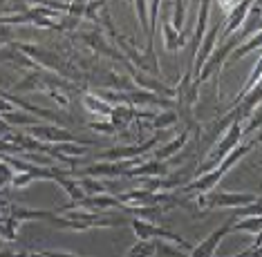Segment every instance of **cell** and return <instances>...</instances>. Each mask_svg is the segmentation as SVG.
<instances>
[{
  "label": "cell",
  "mask_w": 262,
  "mask_h": 257,
  "mask_svg": "<svg viewBox=\"0 0 262 257\" xmlns=\"http://www.w3.org/2000/svg\"><path fill=\"white\" fill-rule=\"evenodd\" d=\"M63 213H68V217H63V215L56 211V215L50 219V226L63 228V230H74V232H88L94 228L130 226V222H133V217H121V215H117V217H105V215L85 211V208H70V211H63Z\"/></svg>",
  "instance_id": "1"
},
{
  "label": "cell",
  "mask_w": 262,
  "mask_h": 257,
  "mask_svg": "<svg viewBox=\"0 0 262 257\" xmlns=\"http://www.w3.org/2000/svg\"><path fill=\"white\" fill-rule=\"evenodd\" d=\"M262 139L258 136V139H253V141H249V143H242V146H237L231 154H226V157L222 159V163L217 166L215 170H211V172H206V175H200V177H195L193 181H188L186 186H184V190H186V197L188 195H206V193H213V190L217 188V183L222 181V179L226 177V172H229L233 166L237 163L240 159H244L249 152L253 150L255 146H258Z\"/></svg>",
  "instance_id": "2"
},
{
  "label": "cell",
  "mask_w": 262,
  "mask_h": 257,
  "mask_svg": "<svg viewBox=\"0 0 262 257\" xmlns=\"http://www.w3.org/2000/svg\"><path fill=\"white\" fill-rule=\"evenodd\" d=\"M18 50L25 54L27 58H32L34 63L38 65V69L43 72H50V74H56L61 76V79H74L76 72L72 69V65L65 63L61 56H58L56 52H50L45 50V47H38V45H29V43H14Z\"/></svg>",
  "instance_id": "3"
},
{
  "label": "cell",
  "mask_w": 262,
  "mask_h": 257,
  "mask_svg": "<svg viewBox=\"0 0 262 257\" xmlns=\"http://www.w3.org/2000/svg\"><path fill=\"white\" fill-rule=\"evenodd\" d=\"M242 136H244V125L240 123V119H235V121L224 130V134L220 136V141L211 148V152H208V159L200 166L198 177L200 175H206V172H211V170H215L217 166L222 163V159L226 157V154H231L237 146H240Z\"/></svg>",
  "instance_id": "4"
},
{
  "label": "cell",
  "mask_w": 262,
  "mask_h": 257,
  "mask_svg": "<svg viewBox=\"0 0 262 257\" xmlns=\"http://www.w3.org/2000/svg\"><path fill=\"white\" fill-rule=\"evenodd\" d=\"M240 45V38H237V34L235 36H231V38H226L222 40V43H217V47L213 50V54L208 56V61L204 63V67H202V72L198 74V79H195L193 83L195 85H202V83H206L211 76H217V79H222V67H224V63L231 58V54L235 52V47Z\"/></svg>",
  "instance_id": "5"
},
{
  "label": "cell",
  "mask_w": 262,
  "mask_h": 257,
  "mask_svg": "<svg viewBox=\"0 0 262 257\" xmlns=\"http://www.w3.org/2000/svg\"><path fill=\"white\" fill-rule=\"evenodd\" d=\"M25 132L29 136H34V139H38L40 143H47V146H61V143H79V146H94V141L90 139H79L76 134H72L70 130L61 128V125L56 123H45L40 121L36 125H32V128H27Z\"/></svg>",
  "instance_id": "6"
},
{
  "label": "cell",
  "mask_w": 262,
  "mask_h": 257,
  "mask_svg": "<svg viewBox=\"0 0 262 257\" xmlns=\"http://www.w3.org/2000/svg\"><path fill=\"white\" fill-rule=\"evenodd\" d=\"M258 199V195L253 193H226V190H213V193L206 195H198L195 197V204H198L202 211H211V208H242L249 206Z\"/></svg>",
  "instance_id": "7"
},
{
  "label": "cell",
  "mask_w": 262,
  "mask_h": 257,
  "mask_svg": "<svg viewBox=\"0 0 262 257\" xmlns=\"http://www.w3.org/2000/svg\"><path fill=\"white\" fill-rule=\"evenodd\" d=\"M130 228H133V232L137 235L139 242H170L180 248L190 250L188 242H184L182 235H177V232H172L170 228H164V226H159V224H148V222H144V219L133 217Z\"/></svg>",
  "instance_id": "8"
},
{
  "label": "cell",
  "mask_w": 262,
  "mask_h": 257,
  "mask_svg": "<svg viewBox=\"0 0 262 257\" xmlns=\"http://www.w3.org/2000/svg\"><path fill=\"white\" fill-rule=\"evenodd\" d=\"M162 141V134H155L150 141H144V143H137V146H119V148H110V150L97 154L99 161H137L141 154L146 152H152L155 146ZM139 163V161H137Z\"/></svg>",
  "instance_id": "9"
},
{
  "label": "cell",
  "mask_w": 262,
  "mask_h": 257,
  "mask_svg": "<svg viewBox=\"0 0 262 257\" xmlns=\"http://www.w3.org/2000/svg\"><path fill=\"white\" fill-rule=\"evenodd\" d=\"M220 27H222V22L215 20L211 22L204 34V40H202V45L198 47V52H195L193 56V81L198 79V74L202 72V67H204V63L208 61V56L213 54V50L217 47V38H220Z\"/></svg>",
  "instance_id": "10"
},
{
  "label": "cell",
  "mask_w": 262,
  "mask_h": 257,
  "mask_svg": "<svg viewBox=\"0 0 262 257\" xmlns=\"http://www.w3.org/2000/svg\"><path fill=\"white\" fill-rule=\"evenodd\" d=\"M229 232H231V219L222 226V228H215V230H213L211 235H208L202 244H198V246L190 248L188 255H190V257H215V250H217V246H220V242H222L224 237L229 235Z\"/></svg>",
  "instance_id": "11"
},
{
  "label": "cell",
  "mask_w": 262,
  "mask_h": 257,
  "mask_svg": "<svg viewBox=\"0 0 262 257\" xmlns=\"http://www.w3.org/2000/svg\"><path fill=\"white\" fill-rule=\"evenodd\" d=\"M249 9H251V3H249V0H242V3H235L233 5V9L226 11V22H224L222 40L231 38V36H235L237 32H240L244 18H247V14H249Z\"/></svg>",
  "instance_id": "12"
},
{
  "label": "cell",
  "mask_w": 262,
  "mask_h": 257,
  "mask_svg": "<svg viewBox=\"0 0 262 257\" xmlns=\"http://www.w3.org/2000/svg\"><path fill=\"white\" fill-rule=\"evenodd\" d=\"M170 175V166L166 161H146V163H137L128 170L130 179H157V177H168Z\"/></svg>",
  "instance_id": "13"
},
{
  "label": "cell",
  "mask_w": 262,
  "mask_h": 257,
  "mask_svg": "<svg viewBox=\"0 0 262 257\" xmlns=\"http://www.w3.org/2000/svg\"><path fill=\"white\" fill-rule=\"evenodd\" d=\"M9 215L11 219H16L18 224H29V222H47L56 215V211H38V208H32V206H20V204H11L9 206Z\"/></svg>",
  "instance_id": "14"
},
{
  "label": "cell",
  "mask_w": 262,
  "mask_h": 257,
  "mask_svg": "<svg viewBox=\"0 0 262 257\" xmlns=\"http://www.w3.org/2000/svg\"><path fill=\"white\" fill-rule=\"evenodd\" d=\"M260 29H262V5L251 3V9H249L247 18H244L242 29L237 32V38H240V43H244V40L251 38L253 34H258Z\"/></svg>",
  "instance_id": "15"
},
{
  "label": "cell",
  "mask_w": 262,
  "mask_h": 257,
  "mask_svg": "<svg viewBox=\"0 0 262 257\" xmlns=\"http://www.w3.org/2000/svg\"><path fill=\"white\" fill-rule=\"evenodd\" d=\"M162 40H164V50L170 54H180L182 50H186V34H180L175 27L170 25V20L162 22Z\"/></svg>",
  "instance_id": "16"
},
{
  "label": "cell",
  "mask_w": 262,
  "mask_h": 257,
  "mask_svg": "<svg viewBox=\"0 0 262 257\" xmlns=\"http://www.w3.org/2000/svg\"><path fill=\"white\" fill-rule=\"evenodd\" d=\"M211 7L213 3H200V11H198V22H195V32H193V38H190V50H193V56L195 52H198V47L202 45V40H204V34L208 29V16H211Z\"/></svg>",
  "instance_id": "17"
},
{
  "label": "cell",
  "mask_w": 262,
  "mask_h": 257,
  "mask_svg": "<svg viewBox=\"0 0 262 257\" xmlns=\"http://www.w3.org/2000/svg\"><path fill=\"white\" fill-rule=\"evenodd\" d=\"M81 105L94 116H105V119L112 116V105L101 99L99 94H81Z\"/></svg>",
  "instance_id": "18"
},
{
  "label": "cell",
  "mask_w": 262,
  "mask_h": 257,
  "mask_svg": "<svg viewBox=\"0 0 262 257\" xmlns=\"http://www.w3.org/2000/svg\"><path fill=\"white\" fill-rule=\"evenodd\" d=\"M188 130H184V132H180L175 136V139L172 141H168V143H164L162 148H157V150H155V159L157 161H166V159H170V157H175L177 152L182 150L184 146H186V141H188Z\"/></svg>",
  "instance_id": "19"
},
{
  "label": "cell",
  "mask_w": 262,
  "mask_h": 257,
  "mask_svg": "<svg viewBox=\"0 0 262 257\" xmlns=\"http://www.w3.org/2000/svg\"><path fill=\"white\" fill-rule=\"evenodd\" d=\"M58 186H61L65 193H68L70 197V204H74V206H79L83 199H85V193H83V188H81V183H79V179H72L70 175H63V177H58Z\"/></svg>",
  "instance_id": "20"
},
{
  "label": "cell",
  "mask_w": 262,
  "mask_h": 257,
  "mask_svg": "<svg viewBox=\"0 0 262 257\" xmlns=\"http://www.w3.org/2000/svg\"><path fill=\"white\" fill-rule=\"evenodd\" d=\"M258 50H262V29L258 34H253L251 38H247L244 43L237 45L235 52L231 54V58H235V61H237V58H244V56H249L251 52H258Z\"/></svg>",
  "instance_id": "21"
},
{
  "label": "cell",
  "mask_w": 262,
  "mask_h": 257,
  "mask_svg": "<svg viewBox=\"0 0 262 257\" xmlns=\"http://www.w3.org/2000/svg\"><path fill=\"white\" fill-rule=\"evenodd\" d=\"M231 232H251V235H260L262 232V217H247V219H231Z\"/></svg>",
  "instance_id": "22"
},
{
  "label": "cell",
  "mask_w": 262,
  "mask_h": 257,
  "mask_svg": "<svg viewBox=\"0 0 262 257\" xmlns=\"http://www.w3.org/2000/svg\"><path fill=\"white\" fill-rule=\"evenodd\" d=\"M177 121H180L177 110H164V112H159V114L152 116L150 128L155 130V132H162V130H166V128H172Z\"/></svg>",
  "instance_id": "23"
},
{
  "label": "cell",
  "mask_w": 262,
  "mask_h": 257,
  "mask_svg": "<svg viewBox=\"0 0 262 257\" xmlns=\"http://www.w3.org/2000/svg\"><path fill=\"white\" fill-rule=\"evenodd\" d=\"M5 123L9 125V128H14V125H25V128H32V125H36L40 123L36 116H32V114H27V112H9V114H5Z\"/></svg>",
  "instance_id": "24"
},
{
  "label": "cell",
  "mask_w": 262,
  "mask_h": 257,
  "mask_svg": "<svg viewBox=\"0 0 262 257\" xmlns=\"http://www.w3.org/2000/svg\"><path fill=\"white\" fill-rule=\"evenodd\" d=\"M155 257H190V255L170 242H155Z\"/></svg>",
  "instance_id": "25"
},
{
  "label": "cell",
  "mask_w": 262,
  "mask_h": 257,
  "mask_svg": "<svg viewBox=\"0 0 262 257\" xmlns=\"http://www.w3.org/2000/svg\"><path fill=\"white\" fill-rule=\"evenodd\" d=\"M83 193L88 197H94V195H105L108 193V188H105V183L101 181V179H94V177H81L79 179Z\"/></svg>",
  "instance_id": "26"
},
{
  "label": "cell",
  "mask_w": 262,
  "mask_h": 257,
  "mask_svg": "<svg viewBox=\"0 0 262 257\" xmlns=\"http://www.w3.org/2000/svg\"><path fill=\"white\" fill-rule=\"evenodd\" d=\"M247 217H262V197H258V199L253 201V204L249 206H242V208H235L233 213V222H237V219H247Z\"/></svg>",
  "instance_id": "27"
},
{
  "label": "cell",
  "mask_w": 262,
  "mask_h": 257,
  "mask_svg": "<svg viewBox=\"0 0 262 257\" xmlns=\"http://www.w3.org/2000/svg\"><path fill=\"white\" fill-rule=\"evenodd\" d=\"M123 257H155V242H139L137 240L133 246L126 250Z\"/></svg>",
  "instance_id": "28"
},
{
  "label": "cell",
  "mask_w": 262,
  "mask_h": 257,
  "mask_svg": "<svg viewBox=\"0 0 262 257\" xmlns=\"http://www.w3.org/2000/svg\"><path fill=\"white\" fill-rule=\"evenodd\" d=\"M172 7H175V11H172V20H170V25L175 27L180 34H184V16H186L188 3H172Z\"/></svg>",
  "instance_id": "29"
},
{
  "label": "cell",
  "mask_w": 262,
  "mask_h": 257,
  "mask_svg": "<svg viewBox=\"0 0 262 257\" xmlns=\"http://www.w3.org/2000/svg\"><path fill=\"white\" fill-rule=\"evenodd\" d=\"M58 152L65 154V157L70 159H76V157H83V154L88 152L85 146H79V143H61V146H54Z\"/></svg>",
  "instance_id": "30"
},
{
  "label": "cell",
  "mask_w": 262,
  "mask_h": 257,
  "mask_svg": "<svg viewBox=\"0 0 262 257\" xmlns=\"http://www.w3.org/2000/svg\"><path fill=\"white\" fill-rule=\"evenodd\" d=\"M255 130H262V105H258L249 116V123L244 125V134H251Z\"/></svg>",
  "instance_id": "31"
},
{
  "label": "cell",
  "mask_w": 262,
  "mask_h": 257,
  "mask_svg": "<svg viewBox=\"0 0 262 257\" xmlns=\"http://www.w3.org/2000/svg\"><path fill=\"white\" fill-rule=\"evenodd\" d=\"M34 181H36V179H34L32 175H27V172H14V177H11L9 186H11V188H16V190H23V188L32 186Z\"/></svg>",
  "instance_id": "32"
},
{
  "label": "cell",
  "mask_w": 262,
  "mask_h": 257,
  "mask_svg": "<svg viewBox=\"0 0 262 257\" xmlns=\"http://www.w3.org/2000/svg\"><path fill=\"white\" fill-rule=\"evenodd\" d=\"M88 128L92 130V132H105V134H115V125H112L110 121H90L88 123Z\"/></svg>",
  "instance_id": "33"
},
{
  "label": "cell",
  "mask_w": 262,
  "mask_h": 257,
  "mask_svg": "<svg viewBox=\"0 0 262 257\" xmlns=\"http://www.w3.org/2000/svg\"><path fill=\"white\" fill-rule=\"evenodd\" d=\"M47 97H50L52 101H56L61 107H68L70 105V101H68V94L61 92V89H52V92H47Z\"/></svg>",
  "instance_id": "34"
},
{
  "label": "cell",
  "mask_w": 262,
  "mask_h": 257,
  "mask_svg": "<svg viewBox=\"0 0 262 257\" xmlns=\"http://www.w3.org/2000/svg\"><path fill=\"white\" fill-rule=\"evenodd\" d=\"M9 183V179H5V177H0V188H5Z\"/></svg>",
  "instance_id": "35"
},
{
  "label": "cell",
  "mask_w": 262,
  "mask_h": 257,
  "mask_svg": "<svg viewBox=\"0 0 262 257\" xmlns=\"http://www.w3.org/2000/svg\"><path fill=\"white\" fill-rule=\"evenodd\" d=\"M0 206H9V204H7V201H5V199H0Z\"/></svg>",
  "instance_id": "36"
}]
</instances>
